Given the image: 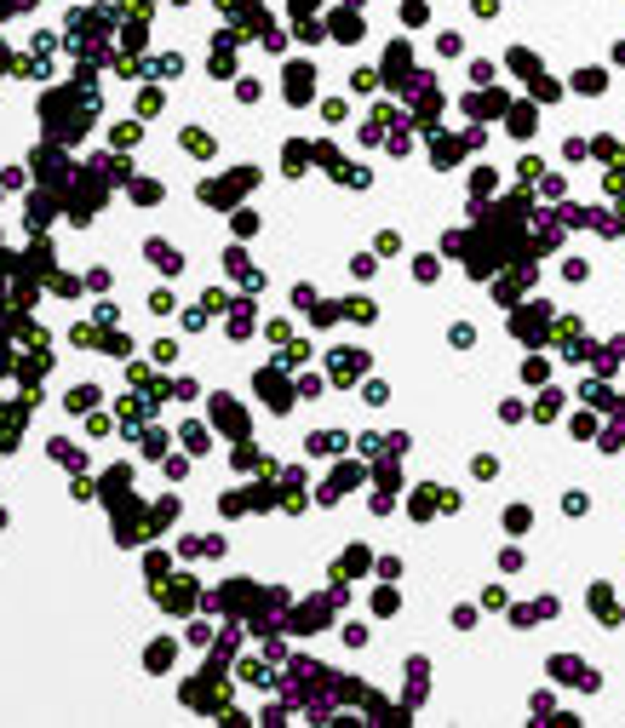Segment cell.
<instances>
[{
    "instance_id": "obj_1",
    "label": "cell",
    "mask_w": 625,
    "mask_h": 728,
    "mask_svg": "<svg viewBox=\"0 0 625 728\" xmlns=\"http://www.w3.org/2000/svg\"><path fill=\"white\" fill-rule=\"evenodd\" d=\"M184 149H190V155H212V138H207V132H184Z\"/></svg>"
}]
</instances>
